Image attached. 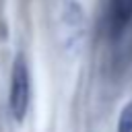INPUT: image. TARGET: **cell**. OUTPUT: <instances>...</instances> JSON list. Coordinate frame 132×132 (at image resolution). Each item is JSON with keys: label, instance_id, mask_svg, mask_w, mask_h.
<instances>
[{"label": "cell", "instance_id": "1", "mask_svg": "<svg viewBox=\"0 0 132 132\" xmlns=\"http://www.w3.org/2000/svg\"><path fill=\"white\" fill-rule=\"evenodd\" d=\"M29 95H31L29 68H27L25 58L16 56L12 64V72H10V91H8V107L16 122L25 120V113L29 109Z\"/></svg>", "mask_w": 132, "mask_h": 132}, {"label": "cell", "instance_id": "2", "mask_svg": "<svg viewBox=\"0 0 132 132\" xmlns=\"http://www.w3.org/2000/svg\"><path fill=\"white\" fill-rule=\"evenodd\" d=\"M109 16H111L113 33H120L132 21V0H111Z\"/></svg>", "mask_w": 132, "mask_h": 132}, {"label": "cell", "instance_id": "3", "mask_svg": "<svg viewBox=\"0 0 132 132\" xmlns=\"http://www.w3.org/2000/svg\"><path fill=\"white\" fill-rule=\"evenodd\" d=\"M118 132H132V101H128L118 120Z\"/></svg>", "mask_w": 132, "mask_h": 132}]
</instances>
